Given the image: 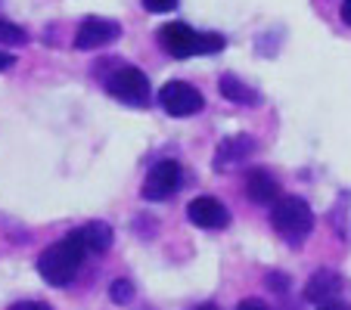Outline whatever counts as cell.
I'll return each instance as SVG.
<instances>
[{
  "mask_svg": "<svg viewBox=\"0 0 351 310\" xmlns=\"http://www.w3.org/2000/svg\"><path fill=\"white\" fill-rule=\"evenodd\" d=\"M84 257H87L84 242H81L78 230H72L69 236H62L60 242H53V245H47V248L38 255V273L47 285L62 289V285H69L75 276H78Z\"/></svg>",
  "mask_w": 351,
  "mask_h": 310,
  "instance_id": "obj_1",
  "label": "cell"
},
{
  "mask_svg": "<svg viewBox=\"0 0 351 310\" xmlns=\"http://www.w3.org/2000/svg\"><path fill=\"white\" fill-rule=\"evenodd\" d=\"M159 47L174 60H190V56H212L218 50H224L227 40L218 31H196L186 22H165L156 31Z\"/></svg>",
  "mask_w": 351,
  "mask_h": 310,
  "instance_id": "obj_2",
  "label": "cell"
},
{
  "mask_svg": "<svg viewBox=\"0 0 351 310\" xmlns=\"http://www.w3.org/2000/svg\"><path fill=\"white\" fill-rule=\"evenodd\" d=\"M271 224L289 245H302L314 230V211L305 198L280 196L271 208Z\"/></svg>",
  "mask_w": 351,
  "mask_h": 310,
  "instance_id": "obj_3",
  "label": "cell"
},
{
  "mask_svg": "<svg viewBox=\"0 0 351 310\" xmlns=\"http://www.w3.org/2000/svg\"><path fill=\"white\" fill-rule=\"evenodd\" d=\"M106 93L125 106L146 109L153 103V90H149V78L140 72L137 66H115L112 75L106 78Z\"/></svg>",
  "mask_w": 351,
  "mask_h": 310,
  "instance_id": "obj_4",
  "label": "cell"
},
{
  "mask_svg": "<svg viewBox=\"0 0 351 310\" xmlns=\"http://www.w3.org/2000/svg\"><path fill=\"white\" fill-rule=\"evenodd\" d=\"M180 180H184V171H180L178 162L162 159L149 168L143 186H140V196H143L146 202H165V198H171L174 192L180 190Z\"/></svg>",
  "mask_w": 351,
  "mask_h": 310,
  "instance_id": "obj_5",
  "label": "cell"
},
{
  "mask_svg": "<svg viewBox=\"0 0 351 310\" xmlns=\"http://www.w3.org/2000/svg\"><path fill=\"white\" fill-rule=\"evenodd\" d=\"M159 106L165 109L171 118H190V115L202 112L206 109V99L186 81H168L159 90Z\"/></svg>",
  "mask_w": 351,
  "mask_h": 310,
  "instance_id": "obj_6",
  "label": "cell"
},
{
  "mask_svg": "<svg viewBox=\"0 0 351 310\" xmlns=\"http://www.w3.org/2000/svg\"><path fill=\"white\" fill-rule=\"evenodd\" d=\"M121 38V22L115 19H103V16H87L75 31V47L78 50H99L109 47Z\"/></svg>",
  "mask_w": 351,
  "mask_h": 310,
  "instance_id": "obj_7",
  "label": "cell"
},
{
  "mask_svg": "<svg viewBox=\"0 0 351 310\" xmlns=\"http://www.w3.org/2000/svg\"><path fill=\"white\" fill-rule=\"evenodd\" d=\"M186 220L193 227H199V230H224V227H230V211H227V205H221L218 198L196 196L186 205Z\"/></svg>",
  "mask_w": 351,
  "mask_h": 310,
  "instance_id": "obj_8",
  "label": "cell"
},
{
  "mask_svg": "<svg viewBox=\"0 0 351 310\" xmlns=\"http://www.w3.org/2000/svg\"><path fill=\"white\" fill-rule=\"evenodd\" d=\"M255 149H258V143H255V137H249V133H233V137H224L218 143V149H215L212 168L218 174L230 171V168L243 165L249 155H255Z\"/></svg>",
  "mask_w": 351,
  "mask_h": 310,
  "instance_id": "obj_9",
  "label": "cell"
},
{
  "mask_svg": "<svg viewBox=\"0 0 351 310\" xmlns=\"http://www.w3.org/2000/svg\"><path fill=\"white\" fill-rule=\"evenodd\" d=\"M245 192L252 198L255 205H274L283 190H280V180L274 177L267 168H252V171L245 174Z\"/></svg>",
  "mask_w": 351,
  "mask_h": 310,
  "instance_id": "obj_10",
  "label": "cell"
},
{
  "mask_svg": "<svg viewBox=\"0 0 351 310\" xmlns=\"http://www.w3.org/2000/svg\"><path fill=\"white\" fill-rule=\"evenodd\" d=\"M345 279L339 276L336 270H330V267H324V270H317L311 279L305 283V301L308 304H324V301H332V298H339V292H342Z\"/></svg>",
  "mask_w": 351,
  "mask_h": 310,
  "instance_id": "obj_11",
  "label": "cell"
},
{
  "mask_svg": "<svg viewBox=\"0 0 351 310\" xmlns=\"http://www.w3.org/2000/svg\"><path fill=\"white\" fill-rule=\"evenodd\" d=\"M218 90L224 99H230V103H237V106H258L261 103V93L255 90V87H249L243 78H237L233 72H224L218 78Z\"/></svg>",
  "mask_w": 351,
  "mask_h": 310,
  "instance_id": "obj_12",
  "label": "cell"
},
{
  "mask_svg": "<svg viewBox=\"0 0 351 310\" xmlns=\"http://www.w3.org/2000/svg\"><path fill=\"white\" fill-rule=\"evenodd\" d=\"M78 236H81V242H84L87 255H106L115 242V233L106 220H90V224H84L78 230Z\"/></svg>",
  "mask_w": 351,
  "mask_h": 310,
  "instance_id": "obj_13",
  "label": "cell"
},
{
  "mask_svg": "<svg viewBox=\"0 0 351 310\" xmlns=\"http://www.w3.org/2000/svg\"><path fill=\"white\" fill-rule=\"evenodd\" d=\"M0 44L3 47H22V44H28V31L19 28L16 22H10V19L0 16Z\"/></svg>",
  "mask_w": 351,
  "mask_h": 310,
  "instance_id": "obj_14",
  "label": "cell"
},
{
  "mask_svg": "<svg viewBox=\"0 0 351 310\" xmlns=\"http://www.w3.org/2000/svg\"><path fill=\"white\" fill-rule=\"evenodd\" d=\"M109 298H112L115 304H131L134 301V283L131 279H115V283L109 285Z\"/></svg>",
  "mask_w": 351,
  "mask_h": 310,
  "instance_id": "obj_15",
  "label": "cell"
},
{
  "mask_svg": "<svg viewBox=\"0 0 351 310\" xmlns=\"http://www.w3.org/2000/svg\"><path fill=\"white\" fill-rule=\"evenodd\" d=\"M265 283H267V289H271V292H277V295H286V292H289V279H286L283 273H277V270H271V273H267V279H265Z\"/></svg>",
  "mask_w": 351,
  "mask_h": 310,
  "instance_id": "obj_16",
  "label": "cell"
},
{
  "mask_svg": "<svg viewBox=\"0 0 351 310\" xmlns=\"http://www.w3.org/2000/svg\"><path fill=\"white\" fill-rule=\"evenodd\" d=\"M143 3V10H149V13H171L174 7H178V0H140Z\"/></svg>",
  "mask_w": 351,
  "mask_h": 310,
  "instance_id": "obj_17",
  "label": "cell"
},
{
  "mask_svg": "<svg viewBox=\"0 0 351 310\" xmlns=\"http://www.w3.org/2000/svg\"><path fill=\"white\" fill-rule=\"evenodd\" d=\"M10 310H53L47 301H16Z\"/></svg>",
  "mask_w": 351,
  "mask_h": 310,
  "instance_id": "obj_18",
  "label": "cell"
},
{
  "mask_svg": "<svg viewBox=\"0 0 351 310\" xmlns=\"http://www.w3.org/2000/svg\"><path fill=\"white\" fill-rule=\"evenodd\" d=\"M237 310H271L265 301H258V298H249V301H239Z\"/></svg>",
  "mask_w": 351,
  "mask_h": 310,
  "instance_id": "obj_19",
  "label": "cell"
},
{
  "mask_svg": "<svg viewBox=\"0 0 351 310\" xmlns=\"http://www.w3.org/2000/svg\"><path fill=\"white\" fill-rule=\"evenodd\" d=\"M317 310H351V304H348V301H339V298H332V301L317 304Z\"/></svg>",
  "mask_w": 351,
  "mask_h": 310,
  "instance_id": "obj_20",
  "label": "cell"
},
{
  "mask_svg": "<svg viewBox=\"0 0 351 310\" xmlns=\"http://www.w3.org/2000/svg\"><path fill=\"white\" fill-rule=\"evenodd\" d=\"M13 66H16V56L0 50V72H7V68H13Z\"/></svg>",
  "mask_w": 351,
  "mask_h": 310,
  "instance_id": "obj_21",
  "label": "cell"
},
{
  "mask_svg": "<svg viewBox=\"0 0 351 310\" xmlns=\"http://www.w3.org/2000/svg\"><path fill=\"white\" fill-rule=\"evenodd\" d=\"M339 16H342V22H345V25H351V0H345V3H342V10H339Z\"/></svg>",
  "mask_w": 351,
  "mask_h": 310,
  "instance_id": "obj_22",
  "label": "cell"
},
{
  "mask_svg": "<svg viewBox=\"0 0 351 310\" xmlns=\"http://www.w3.org/2000/svg\"><path fill=\"white\" fill-rule=\"evenodd\" d=\"M196 310H218V307H215V304H199Z\"/></svg>",
  "mask_w": 351,
  "mask_h": 310,
  "instance_id": "obj_23",
  "label": "cell"
},
{
  "mask_svg": "<svg viewBox=\"0 0 351 310\" xmlns=\"http://www.w3.org/2000/svg\"><path fill=\"white\" fill-rule=\"evenodd\" d=\"M283 310H298V307H283Z\"/></svg>",
  "mask_w": 351,
  "mask_h": 310,
  "instance_id": "obj_24",
  "label": "cell"
}]
</instances>
